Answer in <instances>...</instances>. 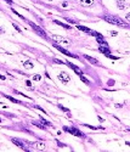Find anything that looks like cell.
I'll list each match as a JSON object with an SVG mask.
<instances>
[{
  "label": "cell",
  "mask_w": 130,
  "mask_h": 152,
  "mask_svg": "<svg viewBox=\"0 0 130 152\" xmlns=\"http://www.w3.org/2000/svg\"><path fill=\"white\" fill-rule=\"evenodd\" d=\"M103 20L111 25H114V26H118V27H123V28H127L128 27V23L122 20L120 17L118 16H114V15H105L103 16Z\"/></svg>",
  "instance_id": "cell-1"
},
{
  "label": "cell",
  "mask_w": 130,
  "mask_h": 152,
  "mask_svg": "<svg viewBox=\"0 0 130 152\" xmlns=\"http://www.w3.org/2000/svg\"><path fill=\"white\" fill-rule=\"evenodd\" d=\"M63 130H65L66 133H69V134L74 135V136L85 138V134H84L82 130H79L78 128H75V127H63Z\"/></svg>",
  "instance_id": "cell-2"
},
{
  "label": "cell",
  "mask_w": 130,
  "mask_h": 152,
  "mask_svg": "<svg viewBox=\"0 0 130 152\" xmlns=\"http://www.w3.org/2000/svg\"><path fill=\"white\" fill-rule=\"evenodd\" d=\"M52 39L55 40V43L56 44H61V45H66V46H68V45H71V41L65 38V37H62V35H57V34H54L52 35Z\"/></svg>",
  "instance_id": "cell-3"
},
{
  "label": "cell",
  "mask_w": 130,
  "mask_h": 152,
  "mask_svg": "<svg viewBox=\"0 0 130 152\" xmlns=\"http://www.w3.org/2000/svg\"><path fill=\"white\" fill-rule=\"evenodd\" d=\"M29 23V26L32 27V29L39 35V37H41V38H44V39H46L47 38V35H46V33H45V30L43 29V28H40L39 26H36L35 23H33V22H28Z\"/></svg>",
  "instance_id": "cell-4"
},
{
  "label": "cell",
  "mask_w": 130,
  "mask_h": 152,
  "mask_svg": "<svg viewBox=\"0 0 130 152\" xmlns=\"http://www.w3.org/2000/svg\"><path fill=\"white\" fill-rule=\"evenodd\" d=\"M54 46H55V48H56V49H57V50H59L60 52H62L63 55H66V56H68V57H73V59H78V56H77V55H74V54L69 52L68 50H66L65 48L60 46L59 44H56V43H55V44H54Z\"/></svg>",
  "instance_id": "cell-5"
},
{
  "label": "cell",
  "mask_w": 130,
  "mask_h": 152,
  "mask_svg": "<svg viewBox=\"0 0 130 152\" xmlns=\"http://www.w3.org/2000/svg\"><path fill=\"white\" fill-rule=\"evenodd\" d=\"M11 141H12L16 146H18L20 149H22V150H24V151H29L28 147L26 146V141H22V140H20V139H17V138H11Z\"/></svg>",
  "instance_id": "cell-6"
},
{
  "label": "cell",
  "mask_w": 130,
  "mask_h": 152,
  "mask_svg": "<svg viewBox=\"0 0 130 152\" xmlns=\"http://www.w3.org/2000/svg\"><path fill=\"white\" fill-rule=\"evenodd\" d=\"M57 78L62 82V84H68V83L71 82V77H69V74L66 73V72H60V73L57 74Z\"/></svg>",
  "instance_id": "cell-7"
},
{
  "label": "cell",
  "mask_w": 130,
  "mask_h": 152,
  "mask_svg": "<svg viewBox=\"0 0 130 152\" xmlns=\"http://www.w3.org/2000/svg\"><path fill=\"white\" fill-rule=\"evenodd\" d=\"M65 63L67 64V66H68V67H69V68H72V69H73V71H74V72H75V73L78 74V76H82V74H84V73H83V71H82V69H80V68H79L78 66L73 64L72 62H68V61H66Z\"/></svg>",
  "instance_id": "cell-8"
},
{
  "label": "cell",
  "mask_w": 130,
  "mask_h": 152,
  "mask_svg": "<svg viewBox=\"0 0 130 152\" xmlns=\"http://www.w3.org/2000/svg\"><path fill=\"white\" fill-rule=\"evenodd\" d=\"M98 51H100L101 54H103L105 56H107V55L111 54L109 46H105V45H100V46H98Z\"/></svg>",
  "instance_id": "cell-9"
},
{
  "label": "cell",
  "mask_w": 130,
  "mask_h": 152,
  "mask_svg": "<svg viewBox=\"0 0 130 152\" xmlns=\"http://www.w3.org/2000/svg\"><path fill=\"white\" fill-rule=\"evenodd\" d=\"M116 2H117V7L119 10H125L128 7V2L125 0H117Z\"/></svg>",
  "instance_id": "cell-10"
},
{
  "label": "cell",
  "mask_w": 130,
  "mask_h": 152,
  "mask_svg": "<svg viewBox=\"0 0 130 152\" xmlns=\"http://www.w3.org/2000/svg\"><path fill=\"white\" fill-rule=\"evenodd\" d=\"M4 97H6L7 100H10L11 102H13V103H17V105H23V102H21L20 100H17V99H15V97H12V96H10V95H5V94H1Z\"/></svg>",
  "instance_id": "cell-11"
},
{
  "label": "cell",
  "mask_w": 130,
  "mask_h": 152,
  "mask_svg": "<svg viewBox=\"0 0 130 152\" xmlns=\"http://www.w3.org/2000/svg\"><path fill=\"white\" fill-rule=\"evenodd\" d=\"M33 146L36 150H45V144L43 141H35V142H33Z\"/></svg>",
  "instance_id": "cell-12"
},
{
  "label": "cell",
  "mask_w": 130,
  "mask_h": 152,
  "mask_svg": "<svg viewBox=\"0 0 130 152\" xmlns=\"http://www.w3.org/2000/svg\"><path fill=\"white\" fill-rule=\"evenodd\" d=\"M84 57L89 61L90 63H93V64H95V66H100V62H98L96 59H94V57H91V56H89V55H84Z\"/></svg>",
  "instance_id": "cell-13"
},
{
  "label": "cell",
  "mask_w": 130,
  "mask_h": 152,
  "mask_svg": "<svg viewBox=\"0 0 130 152\" xmlns=\"http://www.w3.org/2000/svg\"><path fill=\"white\" fill-rule=\"evenodd\" d=\"M23 67L26 68V69H33V67H34V63H33L31 60H27L23 62Z\"/></svg>",
  "instance_id": "cell-14"
},
{
  "label": "cell",
  "mask_w": 130,
  "mask_h": 152,
  "mask_svg": "<svg viewBox=\"0 0 130 152\" xmlns=\"http://www.w3.org/2000/svg\"><path fill=\"white\" fill-rule=\"evenodd\" d=\"M32 124L33 125H35V127H38V128H39V129H41V130H45V129H46V127H45V125H44V124H43V123H41V122L39 121H32Z\"/></svg>",
  "instance_id": "cell-15"
},
{
  "label": "cell",
  "mask_w": 130,
  "mask_h": 152,
  "mask_svg": "<svg viewBox=\"0 0 130 152\" xmlns=\"http://www.w3.org/2000/svg\"><path fill=\"white\" fill-rule=\"evenodd\" d=\"M54 23H56V25L61 26V27H62V28H65V29H71V28H72L71 26L66 25V23H63V22H61V21H57V20H54Z\"/></svg>",
  "instance_id": "cell-16"
},
{
  "label": "cell",
  "mask_w": 130,
  "mask_h": 152,
  "mask_svg": "<svg viewBox=\"0 0 130 152\" xmlns=\"http://www.w3.org/2000/svg\"><path fill=\"white\" fill-rule=\"evenodd\" d=\"M80 4L83 6H91L94 5V0H80Z\"/></svg>",
  "instance_id": "cell-17"
},
{
  "label": "cell",
  "mask_w": 130,
  "mask_h": 152,
  "mask_svg": "<svg viewBox=\"0 0 130 152\" xmlns=\"http://www.w3.org/2000/svg\"><path fill=\"white\" fill-rule=\"evenodd\" d=\"M40 122L45 125V127H52V123L51 122H49V121H46V119H44L43 117H40Z\"/></svg>",
  "instance_id": "cell-18"
},
{
  "label": "cell",
  "mask_w": 130,
  "mask_h": 152,
  "mask_svg": "<svg viewBox=\"0 0 130 152\" xmlns=\"http://www.w3.org/2000/svg\"><path fill=\"white\" fill-rule=\"evenodd\" d=\"M79 78H80V79H82V82H84V83H85L86 85H90V80H89V79H86V78L84 77V74L79 76Z\"/></svg>",
  "instance_id": "cell-19"
},
{
  "label": "cell",
  "mask_w": 130,
  "mask_h": 152,
  "mask_svg": "<svg viewBox=\"0 0 130 152\" xmlns=\"http://www.w3.org/2000/svg\"><path fill=\"white\" fill-rule=\"evenodd\" d=\"M84 127L89 128V129H93V130H98V129H102L100 127H94V125H90V124H84Z\"/></svg>",
  "instance_id": "cell-20"
},
{
  "label": "cell",
  "mask_w": 130,
  "mask_h": 152,
  "mask_svg": "<svg viewBox=\"0 0 130 152\" xmlns=\"http://www.w3.org/2000/svg\"><path fill=\"white\" fill-rule=\"evenodd\" d=\"M59 108H61V110H62L63 112H66L68 116H71V114H69V110H68V108H66V107H63L62 105H59Z\"/></svg>",
  "instance_id": "cell-21"
},
{
  "label": "cell",
  "mask_w": 130,
  "mask_h": 152,
  "mask_svg": "<svg viewBox=\"0 0 130 152\" xmlns=\"http://www.w3.org/2000/svg\"><path fill=\"white\" fill-rule=\"evenodd\" d=\"M11 10H12V12H13V13H15V15H16V16H18V17H20V18H22V20H26V18H24V17H23V16H22V15H21V13H18V12H17V11H16V10H15V9H13V7H12V9H11Z\"/></svg>",
  "instance_id": "cell-22"
},
{
  "label": "cell",
  "mask_w": 130,
  "mask_h": 152,
  "mask_svg": "<svg viewBox=\"0 0 130 152\" xmlns=\"http://www.w3.org/2000/svg\"><path fill=\"white\" fill-rule=\"evenodd\" d=\"M33 80H35V82L41 80V76H40V74H34V76H33Z\"/></svg>",
  "instance_id": "cell-23"
},
{
  "label": "cell",
  "mask_w": 130,
  "mask_h": 152,
  "mask_svg": "<svg viewBox=\"0 0 130 152\" xmlns=\"http://www.w3.org/2000/svg\"><path fill=\"white\" fill-rule=\"evenodd\" d=\"M114 84H116V82H114L113 79H109V80L107 82V85H108V87H113Z\"/></svg>",
  "instance_id": "cell-24"
},
{
  "label": "cell",
  "mask_w": 130,
  "mask_h": 152,
  "mask_svg": "<svg viewBox=\"0 0 130 152\" xmlns=\"http://www.w3.org/2000/svg\"><path fill=\"white\" fill-rule=\"evenodd\" d=\"M34 108H36V110H39V111H41L43 113H46V111H45V110H44L43 107H40V106H38V105H35V106H34Z\"/></svg>",
  "instance_id": "cell-25"
},
{
  "label": "cell",
  "mask_w": 130,
  "mask_h": 152,
  "mask_svg": "<svg viewBox=\"0 0 130 152\" xmlns=\"http://www.w3.org/2000/svg\"><path fill=\"white\" fill-rule=\"evenodd\" d=\"M12 26H13V28H15V29H16V30H17L18 33H22V30H21V28H20V27H18V26H17L16 23H12Z\"/></svg>",
  "instance_id": "cell-26"
},
{
  "label": "cell",
  "mask_w": 130,
  "mask_h": 152,
  "mask_svg": "<svg viewBox=\"0 0 130 152\" xmlns=\"http://www.w3.org/2000/svg\"><path fill=\"white\" fill-rule=\"evenodd\" d=\"M106 57H108V59H112V60H118L119 57H117V56H113L112 54H109V55H107Z\"/></svg>",
  "instance_id": "cell-27"
},
{
  "label": "cell",
  "mask_w": 130,
  "mask_h": 152,
  "mask_svg": "<svg viewBox=\"0 0 130 152\" xmlns=\"http://www.w3.org/2000/svg\"><path fill=\"white\" fill-rule=\"evenodd\" d=\"M109 35H112V37H117L118 33H117L116 30H111V32H109Z\"/></svg>",
  "instance_id": "cell-28"
},
{
  "label": "cell",
  "mask_w": 130,
  "mask_h": 152,
  "mask_svg": "<svg viewBox=\"0 0 130 152\" xmlns=\"http://www.w3.org/2000/svg\"><path fill=\"white\" fill-rule=\"evenodd\" d=\"M54 62H56V63H60V64H63L65 63V61H61V60H57V59H55Z\"/></svg>",
  "instance_id": "cell-29"
},
{
  "label": "cell",
  "mask_w": 130,
  "mask_h": 152,
  "mask_svg": "<svg viewBox=\"0 0 130 152\" xmlns=\"http://www.w3.org/2000/svg\"><path fill=\"white\" fill-rule=\"evenodd\" d=\"M26 85L29 87V88H32V82L31 80H26Z\"/></svg>",
  "instance_id": "cell-30"
},
{
  "label": "cell",
  "mask_w": 130,
  "mask_h": 152,
  "mask_svg": "<svg viewBox=\"0 0 130 152\" xmlns=\"http://www.w3.org/2000/svg\"><path fill=\"white\" fill-rule=\"evenodd\" d=\"M62 7H65V9L68 7V2L67 1H62Z\"/></svg>",
  "instance_id": "cell-31"
},
{
  "label": "cell",
  "mask_w": 130,
  "mask_h": 152,
  "mask_svg": "<svg viewBox=\"0 0 130 152\" xmlns=\"http://www.w3.org/2000/svg\"><path fill=\"white\" fill-rule=\"evenodd\" d=\"M4 1H6L9 5H12V4H13V1H12V0H4Z\"/></svg>",
  "instance_id": "cell-32"
},
{
  "label": "cell",
  "mask_w": 130,
  "mask_h": 152,
  "mask_svg": "<svg viewBox=\"0 0 130 152\" xmlns=\"http://www.w3.org/2000/svg\"><path fill=\"white\" fill-rule=\"evenodd\" d=\"M0 79H1V80H5V79H6V77H5V76H2V74H0Z\"/></svg>",
  "instance_id": "cell-33"
},
{
  "label": "cell",
  "mask_w": 130,
  "mask_h": 152,
  "mask_svg": "<svg viewBox=\"0 0 130 152\" xmlns=\"http://www.w3.org/2000/svg\"><path fill=\"white\" fill-rule=\"evenodd\" d=\"M66 20H67L69 23H74V21H73V20H71V18H66Z\"/></svg>",
  "instance_id": "cell-34"
},
{
  "label": "cell",
  "mask_w": 130,
  "mask_h": 152,
  "mask_svg": "<svg viewBox=\"0 0 130 152\" xmlns=\"http://www.w3.org/2000/svg\"><path fill=\"white\" fill-rule=\"evenodd\" d=\"M98 121H100V122H101V123H102V122H105V119H103V118H101V117L98 116Z\"/></svg>",
  "instance_id": "cell-35"
},
{
  "label": "cell",
  "mask_w": 130,
  "mask_h": 152,
  "mask_svg": "<svg viewBox=\"0 0 130 152\" xmlns=\"http://www.w3.org/2000/svg\"><path fill=\"white\" fill-rule=\"evenodd\" d=\"M2 32H4V30H2V29H1V28H0V33H2Z\"/></svg>",
  "instance_id": "cell-36"
},
{
  "label": "cell",
  "mask_w": 130,
  "mask_h": 152,
  "mask_svg": "<svg viewBox=\"0 0 130 152\" xmlns=\"http://www.w3.org/2000/svg\"><path fill=\"white\" fill-rule=\"evenodd\" d=\"M1 123H2V119H1V118H0V124H1Z\"/></svg>",
  "instance_id": "cell-37"
},
{
  "label": "cell",
  "mask_w": 130,
  "mask_h": 152,
  "mask_svg": "<svg viewBox=\"0 0 130 152\" xmlns=\"http://www.w3.org/2000/svg\"><path fill=\"white\" fill-rule=\"evenodd\" d=\"M47 1H54V0H47Z\"/></svg>",
  "instance_id": "cell-38"
}]
</instances>
